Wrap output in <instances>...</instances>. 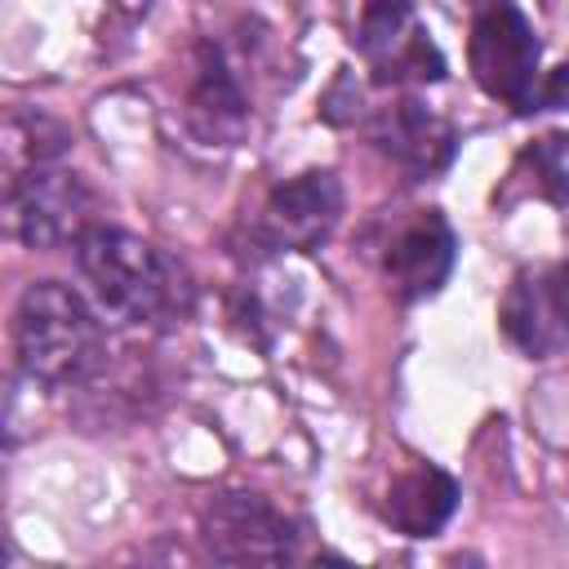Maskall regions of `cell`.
Returning <instances> with one entry per match:
<instances>
[{"label": "cell", "instance_id": "6da1fadb", "mask_svg": "<svg viewBox=\"0 0 569 569\" xmlns=\"http://www.w3.org/2000/svg\"><path fill=\"white\" fill-rule=\"evenodd\" d=\"M76 271L89 284L93 307L129 329H169L191 316L196 284L178 258H169L160 244L93 222L76 244Z\"/></svg>", "mask_w": 569, "mask_h": 569}, {"label": "cell", "instance_id": "7a4b0ae2", "mask_svg": "<svg viewBox=\"0 0 569 569\" xmlns=\"http://www.w3.org/2000/svg\"><path fill=\"white\" fill-rule=\"evenodd\" d=\"M107 356L102 311L62 280H36L13 307V360L36 387L62 391L98 373Z\"/></svg>", "mask_w": 569, "mask_h": 569}, {"label": "cell", "instance_id": "3957f363", "mask_svg": "<svg viewBox=\"0 0 569 569\" xmlns=\"http://www.w3.org/2000/svg\"><path fill=\"white\" fill-rule=\"evenodd\" d=\"M467 67L493 102L529 116L542 80V40L516 0H471Z\"/></svg>", "mask_w": 569, "mask_h": 569}, {"label": "cell", "instance_id": "277c9868", "mask_svg": "<svg viewBox=\"0 0 569 569\" xmlns=\"http://www.w3.org/2000/svg\"><path fill=\"white\" fill-rule=\"evenodd\" d=\"M4 218L18 244L49 253L93 227V191L62 160H40L4 178Z\"/></svg>", "mask_w": 569, "mask_h": 569}, {"label": "cell", "instance_id": "5b68a950", "mask_svg": "<svg viewBox=\"0 0 569 569\" xmlns=\"http://www.w3.org/2000/svg\"><path fill=\"white\" fill-rule=\"evenodd\" d=\"M351 44L373 84L418 89V84H440L449 71L440 44L418 22L413 0H365Z\"/></svg>", "mask_w": 569, "mask_h": 569}, {"label": "cell", "instance_id": "8992f818", "mask_svg": "<svg viewBox=\"0 0 569 569\" xmlns=\"http://www.w3.org/2000/svg\"><path fill=\"white\" fill-rule=\"evenodd\" d=\"M342 222V182L333 169H307L276 182L249 222V244L258 258L316 253Z\"/></svg>", "mask_w": 569, "mask_h": 569}, {"label": "cell", "instance_id": "52a82bcc", "mask_svg": "<svg viewBox=\"0 0 569 569\" xmlns=\"http://www.w3.org/2000/svg\"><path fill=\"white\" fill-rule=\"evenodd\" d=\"M200 547L218 565H284L298 556V525L271 498L227 489L200 507Z\"/></svg>", "mask_w": 569, "mask_h": 569}, {"label": "cell", "instance_id": "ba28073f", "mask_svg": "<svg viewBox=\"0 0 569 569\" xmlns=\"http://www.w3.org/2000/svg\"><path fill=\"white\" fill-rule=\"evenodd\" d=\"M458 267V231L453 222L427 204V209H409L405 218L391 222V231L378 240V271L382 284L396 302L413 307L436 298L449 276Z\"/></svg>", "mask_w": 569, "mask_h": 569}, {"label": "cell", "instance_id": "9c48e42d", "mask_svg": "<svg viewBox=\"0 0 569 569\" xmlns=\"http://www.w3.org/2000/svg\"><path fill=\"white\" fill-rule=\"evenodd\" d=\"M498 329L529 360L569 351V262L520 267L498 302Z\"/></svg>", "mask_w": 569, "mask_h": 569}, {"label": "cell", "instance_id": "30bf717a", "mask_svg": "<svg viewBox=\"0 0 569 569\" xmlns=\"http://www.w3.org/2000/svg\"><path fill=\"white\" fill-rule=\"evenodd\" d=\"M182 120L196 142L204 147H240L253 133V107L249 93L227 58L222 44L200 40L191 58V80L182 93Z\"/></svg>", "mask_w": 569, "mask_h": 569}, {"label": "cell", "instance_id": "8fae6325", "mask_svg": "<svg viewBox=\"0 0 569 569\" xmlns=\"http://www.w3.org/2000/svg\"><path fill=\"white\" fill-rule=\"evenodd\" d=\"M365 138L409 182L445 173L453 164V156H458V129L440 111L418 102V98H396L387 107H373L365 116Z\"/></svg>", "mask_w": 569, "mask_h": 569}, {"label": "cell", "instance_id": "7c38bea8", "mask_svg": "<svg viewBox=\"0 0 569 569\" xmlns=\"http://www.w3.org/2000/svg\"><path fill=\"white\" fill-rule=\"evenodd\" d=\"M458 480L445 471V467H436V462H413V467H405L391 485H387V493H382V502H378V516L396 529V533H405V538H436L449 520H453V511H458Z\"/></svg>", "mask_w": 569, "mask_h": 569}, {"label": "cell", "instance_id": "4fadbf2b", "mask_svg": "<svg viewBox=\"0 0 569 569\" xmlns=\"http://www.w3.org/2000/svg\"><path fill=\"white\" fill-rule=\"evenodd\" d=\"M569 138H542L533 147H525L507 173V191L493 196L498 204H511L520 196H538L556 209H569V156H565Z\"/></svg>", "mask_w": 569, "mask_h": 569}, {"label": "cell", "instance_id": "5bb4252c", "mask_svg": "<svg viewBox=\"0 0 569 569\" xmlns=\"http://www.w3.org/2000/svg\"><path fill=\"white\" fill-rule=\"evenodd\" d=\"M67 147H71V133L53 116L9 111V120H4V169L9 173L27 169V164H40V160H62Z\"/></svg>", "mask_w": 569, "mask_h": 569}, {"label": "cell", "instance_id": "9a60e30c", "mask_svg": "<svg viewBox=\"0 0 569 569\" xmlns=\"http://www.w3.org/2000/svg\"><path fill=\"white\" fill-rule=\"evenodd\" d=\"M365 102H360V84L351 71H338V80L329 84V93L320 98V120L325 124H365Z\"/></svg>", "mask_w": 569, "mask_h": 569}, {"label": "cell", "instance_id": "2e32d148", "mask_svg": "<svg viewBox=\"0 0 569 569\" xmlns=\"http://www.w3.org/2000/svg\"><path fill=\"white\" fill-rule=\"evenodd\" d=\"M529 111H569V58H565L556 71H542Z\"/></svg>", "mask_w": 569, "mask_h": 569}]
</instances>
